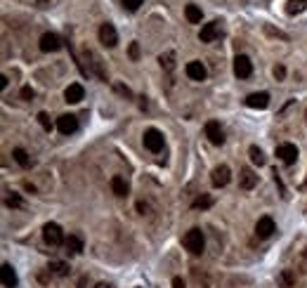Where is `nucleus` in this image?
Instances as JSON below:
<instances>
[{"instance_id": "bb28decb", "label": "nucleus", "mask_w": 307, "mask_h": 288, "mask_svg": "<svg viewBox=\"0 0 307 288\" xmlns=\"http://www.w3.org/2000/svg\"><path fill=\"white\" fill-rule=\"evenodd\" d=\"M5 203H8V208H22V196H19V194H10L8 199H5Z\"/></svg>"}, {"instance_id": "cd10ccee", "label": "nucleus", "mask_w": 307, "mask_h": 288, "mask_svg": "<svg viewBox=\"0 0 307 288\" xmlns=\"http://www.w3.org/2000/svg\"><path fill=\"white\" fill-rule=\"evenodd\" d=\"M213 206V199L210 196H199L196 201H194V208H210Z\"/></svg>"}, {"instance_id": "473e14b6", "label": "nucleus", "mask_w": 307, "mask_h": 288, "mask_svg": "<svg viewBox=\"0 0 307 288\" xmlns=\"http://www.w3.org/2000/svg\"><path fill=\"white\" fill-rule=\"evenodd\" d=\"M22 97H24V100H33V90H31L29 85H24L22 87Z\"/></svg>"}, {"instance_id": "c85d7f7f", "label": "nucleus", "mask_w": 307, "mask_h": 288, "mask_svg": "<svg viewBox=\"0 0 307 288\" xmlns=\"http://www.w3.org/2000/svg\"><path fill=\"white\" fill-rule=\"evenodd\" d=\"M279 283H281L284 288H291L293 286V274L291 272H281L279 274Z\"/></svg>"}, {"instance_id": "6e6552de", "label": "nucleus", "mask_w": 307, "mask_h": 288, "mask_svg": "<svg viewBox=\"0 0 307 288\" xmlns=\"http://www.w3.org/2000/svg\"><path fill=\"white\" fill-rule=\"evenodd\" d=\"M100 43L107 47H116V43H118V33H116V29L111 26V24H102L100 26Z\"/></svg>"}, {"instance_id": "f3484780", "label": "nucleus", "mask_w": 307, "mask_h": 288, "mask_svg": "<svg viewBox=\"0 0 307 288\" xmlns=\"http://www.w3.org/2000/svg\"><path fill=\"white\" fill-rule=\"evenodd\" d=\"M3 286L5 288H15L17 286V272H15V267L10 265V262L3 265Z\"/></svg>"}, {"instance_id": "6ab92c4d", "label": "nucleus", "mask_w": 307, "mask_h": 288, "mask_svg": "<svg viewBox=\"0 0 307 288\" xmlns=\"http://www.w3.org/2000/svg\"><path fill=\"white\" fill-rule=\"evenodd\" d=\"M184 17H187V22H189V24H201L203 12H201L196 5H187V8H184Z\"/></svg>"}, {"instance_id": "4be33fe9", "label": "nucleus", "mask_w": 307, "mask_h": 288, "mask_svg": "<svg viewBox=\"0 0 307 288\" xmlns=\"http://www.w3.org/2000/svg\"><path fill=\"white\" fill-rule=\"evenodd\" d=\"M12 156H15V161L22 165V168H31V158H29V154H26L24 149H15Z\"/></svg>"}, {"instance_id": "423d86ee", "label": "nucleus", "mask_w": 307, "mask_h": 288, "mask_svg": "<svg viewBox=\"0 0 307 288\" xmlns=\"http://www.w3.org/2000/svg\"><path fill=\"white\" fill-rule=\"evenodd\" d=\"M234 73H237L239 78H251V73H253V62L246 55H239L237 59H234Z\"/></svg>"}, {"instance_id": "7ed1b4c3", "label": "nucleus", "mask_w": 307, "mask_h": 288, "mask_svg": "<svg viewBox=\"0 0 307 288\" xmlns=\"http://www.w3.org/2000/svg\"><path fill=\"white\" fill-rule=\"evenodd\" d=\"M276 158L286 165H293L298 161V147H295V144H288V142H286V144H279V147H276Z\"/></svg>"}, {"instance_id": "2eb2a0df", "label": "nucleus", "mask_w": 307, "mask_h": 288, "mask_svg": "<svg viewBox=\"0 0 307 288\" xmlns=\"http://www.w3.org/2000/svg\"><path fill=\"white\" fill-rule=\"evenodd\" d=\"M255 184H258V175H255L251 168H244V170H241V175H239V187L248 191V189H253Z\"/></svg>"}, {"instance_id": "c756f323", "label": "nucleus", "mask_w": 307, "mask_h": 288, "mask_svg": "<svg viewBox=\"0 0 307 288\" xmlns=\"http://www.w3.org/2000/svg\"><path fill=\"white\" fill-rule=\"evenodd\" d=\"M38 123L45 128V130H52V121H50V116H47L45 111H40L38 114Z\"/></svg>"}, {"instance_id": "aec40b11", "label": "nucleus", "mask_w": 307, "mask_h": 288, "mask_svg": "<svg viewBox=\"0 0 307 288\" xmlns=\"http://www.w3.org/2000/svg\"><path fill=\"white\" fill-rule=\"evenodd\" d=\"M111 189H114L116 196H128V182H125L121 175H116V177L111 179Z\"/></svg>"}, {"instance_id": "393cba45", "label": "nucleus", "mask_w": 307, "mask_h": 288, "mask_svg": "<svg viewBox=\"0 0 307 288\" xmlns=\"http://www.w3.org/2000/svg\"><path fill=\"white\" fill-rule=\"evenodd\" d=\"M248 154H251V161H253L255 165H265V156H262V151L258 147H251Z\"/></svg>"}, {"instance_id": "1a4fd4ad", "label": "nucleus", "mask_w": 307, "mask_h": 288, "mask_svg": "<svg viewBox=\"0 0 307 288\" xmlns=\"http://www.w3.org/2000/svg\"><path fill=\"white\" fill-rule=\"evenodd\" d=\"M206 137L213 142V144H222L224 142V133H222V128H220L217 121H208L206 123Z\"/></svg>"}, {"instance_id": "7c9ffc66", "label": "nucleus", "mask_w": 307, "mask_h": 288, "mask_svg": "<svg viewBox=\"0 0 307 288\" xmlns=\"http://www.w3.org/2000/svg\"><path fill=\"white\" fill-rule=\"evenodd\" d=\"M128 55H130L132 62H137V59H139V45H137V43H130V47H128Z\"/></svg>"}, {"instance_id": "9d476101", "label": "nucleus", "mask_w": 307, "mask_h": 288, "mask_svg": "<svg viewBox=\"0 0 307 288\" xmlns=\"http://www.w3.org/2000/svg\"><path fill=\"white\" fill-rule=\"evenodd\" d=\"M61 47V40L57 33H43V38H40V50L43 52H57Z\"/></svg>"}, {"instance_id": "dca6fc26", "label": "nucleus", "mask_w": 307, "mask_h": 288, "mask_svg": "<svg viewBox=\"0 0 307 288\" xmlns=\"http://www.w3.org/2000/svg\"><path fill=\"white\" fill-rule=\"evenodd\" d=\"M184 71H187V76L192 78V80H203L206 78V66L201 62H189Z\"/></svg>"}, {"instance_id": "f03ea898", "label": "nucleus", "mask_w": 307, "mask_h": 288, "mask_svg": "<svg viewBox=\"0 0 307 288\" xmlns=\"http://www.w3.org/2000/svg\"><path fill=\"white\" fill-rule=\"evenodd\" d=\"M43 239H45L47 246H61V243L66 241L64 234H61V227L54 225V222H47V225L43 227Z\"/></svg>"}, {"instance_id": "72a5a7b5", "label": "nucleus", "mask_w": 307, "mask_h": 288, "mask_svg": "<svg viewBox=\"0 0 307 288\" xmlns=\"http://www.w3.org/2000/svg\"><path fill=\"white\" fill-rule=\"evenodd\" d=\"M173 288H184V281L180 279V276H175V279H173Z\"/></svg>"}, {"instance_id": "5701e85b", "label": "nucleus", "mask_w": 307, "mask_h": 288, "mask_svg": "<svg viewBox=\"0 0 307 288\" xmlns=\"http://www.w3.org/2000/svg\"><path fill=\"white\" fill-rule=\"evenodd\" d=\"M50 274H54V276H66V274H69V265H64V262H52V265H50Z\"/></svg>"}, {"instance_id": "4468645a", "label": "nucleus", "mask_w": 307, "mask_h": 288, "mask_svg": "<svg viewBox=\"0 0 307 288\" xmlns=\"http://www.w3.org/2000/svg\"><path fill=\"white\" fill-rule=\"evenodd\" d=\"M217 36H220V24L217 22L203 24V29H201V43H213Z\"/></svg>"}, {"instance_id": "ddd939ff", "label": "nucleus", "mask_w": 307, "mask_h": 288, "mask_svg": "<svg viewBox=\"0 0 307 288\" xmlns=\"http://www.w3.org/2000/svg\"><path fill=\"white\" fill-rule=\"evenodd\" d=\"M246 104L251 107V109H267L269 104V94L267 92H253L246 97Z\"/></svg>"}, {"instance_id": "412c9836", "label": "nucleus", "mask_w": 307, "mask_h": 288, "mask_svg": "<svg viewBox=\"0 0 307 288\" xmlns=\"http://www.w3.org/2000/svg\"><path fill=\"white\" fill-rule=\"evenodd\" d=\"M305 10H307V0H288L286 12H288V15H300V12H305Z\"/></svg>"}, {"instance_id": "e433bc0d", "label": "nucleus", "mask_w": 307, "mask_h": 288, "mask_svg": "<svg viewBox=\"0 0 307 288\" xmlns=\"http://www.w3.org/2000/svg\"><path fill=\"white\" fill-rule=\"evenodd\" d=\"M305 189H307V182H305Z\"/></svg>"}, {"instance_id": "c9c22d12", "label": "nucleus", "mask_w": 307, "mask_h": 288, "mask_svg": "<svg viewBox=\"0 0 307 288\" xmlns=\"http://www.w3.org/2000/svg\"><path fill=\"white\" fill-rule=\"evenodd\" d=\"M95 288H111V283H97Z\"/></svg>"}, {"instance_id": "a878e982", "label": "nucleus", "mask_w": 307, "mask_h": 288, "mask_svg": "<svg viewBox=\"0 0 307 288\" xmlns=\"http://www.w3.org/2000/svg\"><path fill=\"white\" fill-rule=\"evenodd\" d=\"M121 3H123V8L128 10V12H137L139 5H142L144 0H121Z\"/></svg>"}, {"instance_id": "39448f33", "label": "nucleus", "mask_w": 307, "mask_h": 288, "mask_svg": "<svg viewBox=\"0 0 307 288\" xmlns=\"http://www.w3.org/2000/svg\"><path fill=\"white\" fill-rule=\"evenodd\" d=\"M57 130H59L61 135H71L78 130V118L71 116V114H64V116L57 118Z\"/></svg>"}, {"instance_id": "2f4dec72", "label": "nucleus", "mask_w": 307, "mask_h": 288, "mask_svg": "<svg viewBox=\"0 0 307 288\" xmlns=\"http://www.w3.org/2000/svg\"><path fill=\"white\" fill-rule=\"evenodd\" d=\"M274 76L279 78V80H284V76H286V69L279 64V66H274Z\"/></svg>"}, {"instance_id": "f704fd0d", "label": "nucleus", "mask_w": 307, "mask_h": 288, "mask_svg": "<svg viewBox=\"0 0 307 288\" xmlns=\"http://www.w3.org/2000/svg\"><path fill=\"white\" fill-rule=\"evenodd\" d=\"M116 90H118L121 94H125V97H130V90H128L125 85H116Z\"/></svg>"}, {"instance_id": "a211bd4d", "label": "nucleus", "mask_w": 307, "mask_h": 288, "mask_svg": "<svg viewBox=\"0 0 307 288\" xmlns=\"http://www.w3.org/2000/svg\"><path fill=\"white\" fill-rule=\"evenodd\" d=\"M64 246H66V250H69V253H83V239H81V236H76V234L66 236Z\"/></svg>"}, {"instance_id": "f8f14e48", "label": "nucleus", "mask_w": 307, "mask_h": 288, "mask_svg": "<svg viewBox=\"0 0 307 288\" xmlns=\"http://www.w3.org/2000/svg\"><path fill=\"white\" fill-rule=\"evenodd\" d=\"M83 97H85V90L81 83H71V85L64 90V100L69 102V104H78Z\"/></svg>"}, {"instance_id": "b1692460", "label": "nucleus", "mask_w": 307, "mask_h": 288, "mask_svg": "<svg viewBox=\"0 0 307 288\" xmlns=\"http://www.w3.org/2000/svg\"><path fill=\"white\" fill-rule=\"evenodd\" d=\"M173 59H175V55H173V52H166V55L159 57V62H161V66L166 71H173V69H175V62H173Z\"/></svg>"}, {"instance_id": "f257e3e1", "label": "nucleus", "mask_w": 307, "mask_h": 288, "mask_svg": "<svg viewBox=\"0 0 307 288\" xmlns=\"http://www.w3.org/2000/svg\"><path fill=\"white\" fill-rule=\"evenodd\" d=\"M182 243L192 255H201V253H203V243H206L203 241V232H201V229H189V232L182 236Z\"/></svg>"}, {"instance_id": "9b49d317", "label": "nucleus", "mask_w": 307, "mask_h": 288, "mask_svg": "<svg viewBox=\"0 0 307 288\" xmlns=\"http://www.w3.org/2000/svg\"><path fill=\"white\" fill-rule=\"evenodd\" d=\"M213 187H224V184H229V179H232V172L227 165H217L213 170Z\"/></svg>"}, {"instance_id": "0eeeda50", "label": "nucleus", "mask_w": 307, "mask_h": 288, "mask_svg": "<svg viewBox=\"0 0 307 288\" xmlns=\"http://www.w3.org/2000/svg\"><path fill=\"white\" fill-rule=\"evenodd\" d=\"M276 232V225H274V220L272 218H260L258 220V225H255V234H258V239H269L272 234Z\"/></svg>"}, {"instance_id": "20e7f679", "label": "nucleus", "mask_w": 307, "mask_h": 288, "mask_svg": "<svg viewBox=\"0 0 307 288\" xmlns=\"http://www.w3.org/2000/svg\"><path fill=\"white\" fill-rule=\"evenodd\" d=\"M144 147L149 149V151H154V154H159L163 149V135L156 130V128H149L144 133Z\"/></svg>"}]
</instances>
